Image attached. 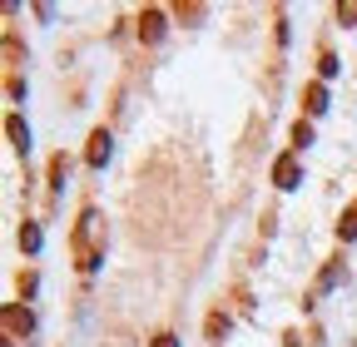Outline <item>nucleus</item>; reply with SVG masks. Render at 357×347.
<instances>
[{"mask_svg": "<svg viewBox=\"0 0 357 347\" xmlns=\"http://www.w3.org/2000/svg\"><path fill=\"white\" fill-rule=\"evenodd\" d=\"M109 129H95V134H89V149H84V164L89 169H105V159H109Z\"/></svg>", "mask_w": 357, "mask_h": 347, "instance_id": "3", "label": "nucleus"}, {"mask_svg": "<svg viewBox=\"0 0 357 347\" xmlns=\"http://www.w3.org/2000/svg\"><path fill=\"white\" fill-rule=\"evenodd\" d=\"M30 327H35L30 308H20V302H10V308H6V337H30Z\"/></svg>", "mask_w": 357, "mask_h": 347, "instance_id": "4", "label": "nucleus"}, {"mask_svg": "<svg viewBox=\"0 0 357 347\" xmlns=\"http://www.w3.org/2000/svg\"><path fill=\"white\" fill-rule=\"evenodd\" d=\"M337 238H342V243H352V238H357V203H347V213L337 219Z\"/></svg>", "mask_w": 357, "mask_h": 347, "instance_id": "8", "label": "nucleus"}, {"mask_svg": "<svg viewBox=\"0 0 357 347\" xmlns=\"http://www.w3.org/2000/svg\"><path fill=\"white\" fill-rule=\"evenodd\" d=\"M20 243L35 253V248H40V229H35V224H25V229H20Z\"/></svg>", "mask_w": 357, "mask_h": 347, "instance_id": "14", "label": "nucleus"}, {"mask_svg": "<svg viewBox=\"0 0 357 347\" xmlns=\"http://www.w3.org/2000/svg\"><path fill=\"white\" fill-rule=\"evenodd\" d=\"M65 169H70V159H65V154H55V159H50V184H55V189L65 184Z\"/></svg>", "mask_w": 357, "mask_h": 347, "instance_id": "10", "label": "nucleus"}, {"mask_svg": "<svg viewBox=\"0 0 357 347\" xmlns=\"http://www.w3.org/2000/svg\"><path fill=\"white\" fill-rule=\"evenodd\" d=\"M303 109L307 114H323L328 109V90H323V84H307V90H303Z\"/></svg>", "mask_w": 357, "mask_h": 347, "instance_id": "7", "label": "nucleus"}, {"mask_svg": "<svg viewBox=\"0 0 357 347\" xmlns=\"http://www.w3.org/2000/svg\"><path fill=\"white\" fill-rule=\"evenodd\" d=\"M95 233H100V213L84 208V213H79V229H75V268H79V273H95V268H100V243H95Z\"/></svg>", "mask_w": 357, "mask_h": 347, "instance_id": "1", "label": "nucleus"}, {"mask_svg": "<svg viewBox=\"0 0 357 347\" xmlns=\"http://www.w3.org/2000/svg\"><path fill=\"white\" fill-rule=\"evenodd\" d=\"M6 134H10V144H15L20 154L30 149V129H25V119H20V114H10V119H6Z\"/></svg>", "mask_w": 357, "mask_h": 347, "instance_id": "6", "label": "nucleus"}, {"mask_svg": "<svg viewBox=\"0 0 357 347\" xmlns=\"http://www.w3.org/2000/svg\"><path fill=\"white\" fill-rule=\"evenodd\" d=\"M333 15H337L342 25H357V0H342V6H337Z\"/></svg>", "mask_w": 357, "mask_h": 347, "instance_id": "13", "label": "nucleus"}, {"mask_svg": "<svg viewBox=\"0 0 357 347\" xmlns=\"http://www.w3.org/2000/svg\"><path fill=\"white\" fill-rule=\"evenodd\" d=\"M293 144H298V149H303V144H312V124H307V119H298V124H293Z\"/></svg>", "mask_w": 357, "mask_h": 347, "instance_id": "12", "label": "nucleus"}, {"mask_svg": "<svg viewBox=\"0 0 357 347\" xmlns=\"http://www.w3.org/2000/svg\"><path fill=\"white\" fill-rule=\"evenodd\" d=\"M204 332H208V342H218L223 332H229V318H223V313H208V323H204Z\"/></svg>", "mask_w": 357, "mask_h": 347, "instance_id": "9", "label": "nucleus"}, {"mask_svg": "<svg viewBox=\"0 0 357 347\" xmlns=\"http://www.w3.org/2000/svg\"><path fill=\"white\" fill-rule=\"evenodd\" d=\"M149 347H178V337H174V332H159V337H154Z\"/></svg>", "mask_w": 357, "mask_h": 347, "instance_id": "15", "label": "nucleus"}, {"mask_svg": "<svg viewBox=\"0 0 357 347\" xmlns=\"http://www.w3.org/2000/svg\"><path fill=\"white\" fill-rule=\"evenodd\" d=\"M337 70H342V65H337V55H328V50H323V55H318V75H323V79H333Z\"/></svg>", "mask_w": 357, "mask_h": 347, "instance_id": "11", "label": "nucleus"}, {"mask_svg": "<svg viewBox=\"0 0 357 347\" xmlns=\"http://www.w3.org/2000/svg\"><path fill=\"white\" fill-rule=\"evenodd\" d=\"M159 35H164V10H144V15H139V40H144V45H154Z\"/></svg>", "mask_w": 357, "mask_h": 347, "instance_id": "5", "label": "nucleus"}, {"mask_svg": "<svg viewBox=\"0 0 357 347\" xmlns=\"http://www.w3.org/2000/svg\"><path fill=\"white\" fill-rule=\"evenodd\" d=\"M298 174H303L298 169V154H278L273 159V184L278 189H298Z\"/></svg>", "mask_w": 357, "mask_h": 347, "instance_id": "2", "label": "nucleus"}]
</instances>
